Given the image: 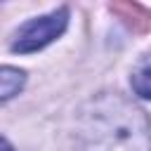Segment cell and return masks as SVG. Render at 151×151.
<instances>
[{
    "label": "cell",
    "instance_id": "cell-1",
    "mask_svg": "<svg viewBox=\"0 0 151 151\" xmlns=\"http://www.w3.org/2000/svg\"><path fill=\"white\" fill-rule=\"evenodd\" d=\"M80 151H151V120L120 92L92 94L76 116Z\"/></svg>",
    "mask_w": 151,
    "mask_h": 151
},
{
    "label": "cell",
    "instance_id": "cell-2",
    "mask_svg": "<svg viewBox=\"0 0 151 151\" xmlns=\"http://www.w3.org/2000/svg\"><path fill=\"white\" fill-rule=\"evenodd\" d=\"M68 26V9L66 7H57L42 17H35L26 24L19 26V31L14 33L9 50L19 52V54H31L38 52L42 47H47L50 42H54Z\"/></svg>",
    "mask_w": 151,
    "mask_h": 151
},
{
    "label": "cell",
    "instance_id": "cell-3",
    "mask_svg": "<svg viewBox=\"0 0 151 151\" xmlns=\"http://www.w3.org/2000/svg\"><path fill=\"white\" fill-rule=\"evenodd\" d=\"M130 85L137 97L151 99V50L144 52L139 57V61L134 64V68L130 73Z\"/></svg>",
    "mask_w": 151,
    "mask_h": 151
},
{
    "label": "cell",
    "instance_id": "cell-4",
    "mask_svg": "<svg viewBox=\"0 0 151 151\" xmlns=\"http://www.w3.org/2000/svg\"><path fill=\"white\" fill-rule=\"evenodd\" d=\"M24 83H26V73L21 68L2 66V71H0V99L7 101L14 94H19V90L24 87Z\"/></svg>",
    "mask_w": 151,
    "mask_h": 151
},
{
    "label": "cell",
    "instance_id": "cell-5",
    "mask_svg": "<svg viewBox=\"0 0 151 151\" xmlns=\"http://www.w3.org/2000/svg\"><path fill=\"white\" fill-rule=\"evenodd\" d=\"M2 151H14V149H12V144H9L7 139H2Z\"/></svg>",
    "mask_w": 151,
    "mask_h": 151
}]
</instances>
